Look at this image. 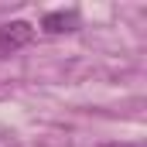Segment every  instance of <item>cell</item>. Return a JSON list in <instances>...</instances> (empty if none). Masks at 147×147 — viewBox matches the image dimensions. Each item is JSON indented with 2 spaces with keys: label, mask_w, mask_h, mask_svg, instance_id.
<instances>
[{
  "label": "cell",
  "mask_w": 147,
  "mask_h": 147,
  "mask_svg": "<svg viewBox=\"0 0 147 147\" xmlns=\"http://www.w3.org/2000/svg\"><path fill=\"white\" fill-rule=\"evenodd\" d=\"M31 41H34V24L31 21H7V24H0V58L17 55Z\"/></svg>",
  "instance_id": "6da1fadb"
},
{
  "label": "cell",
  "mask_w": 147,
  "mask_h": 147,
  "mask_svg": "<svg viewBox=\"0 0 147 147\" xmlns=\"http://www.w3.org/2000/svg\"><path fill=\"white\" fill-rule=\"evenodd\" d=\"M79 24H82V17H79L75 7H69V10H51V14L41 17V31L45 34H69V31H79Z\"/></svg>",
  "instance_id": "7a4b0ae2"
},
{
  "label": "cell",
  "mask_w": 147,
  "mask_h": 147,
  "mask_svg": "<svg viewBox=\"0 0 147 147\" xmlns=\"http://www.w3.org/2000/svg\"><path fill=\"white\" fill-rule=\"evenodd\" d=\"M99 147H140V144H127V140H110V144H99Z\"/></svg>",
  "instance_id": "3957f363"
}]
</instances>
